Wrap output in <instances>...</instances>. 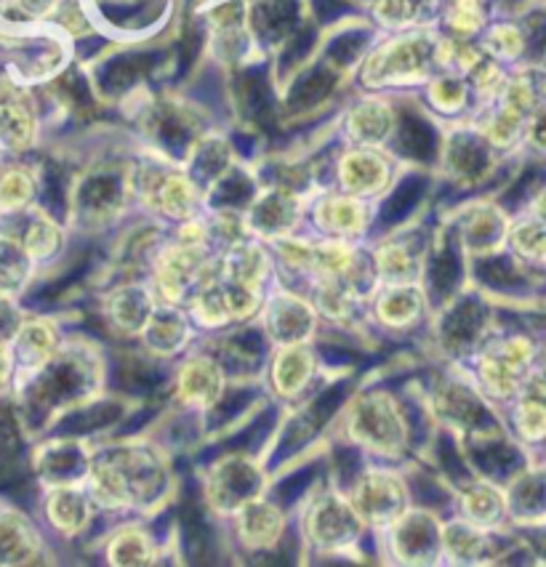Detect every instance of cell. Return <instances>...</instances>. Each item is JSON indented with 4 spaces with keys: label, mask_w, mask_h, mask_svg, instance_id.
<instances>
[{
    "label": "cell",
    "mask_w": 546,
    "mask_h": 567,
    "mask_svg": "<svg viewBox=\"0 0 546 567\" xmlns=\"http://www.w3.org/2000/svg\"><path fill=\"white\" fill-rule=\"evenodd\" d=\"M350 504L368 530L379 536L411 506V491L403 474L387 466H368L347 493Z\"/></svg>",
    "instance_id": "cell-6"
},
{
    "label": "cell",
    "mask_w": 546,
    "mask_h": 567,
    "mask_svg": "<svg viewBox=\"0 0 546 567\" xmlns=\"http://www.w3.org/2000/svg\"><path fill=\"white\" fill-rule=\"evenodd\" d=\"M38 264L30 259L17 235H0V296L19 299L35 277Z\"/></svg>",
    "instance_id": "cell-30"
},
{
    "label": "cell",
    "mask_w": 546,
    "mask_h": 567,
    "mask_svg": "<svg viewBox=\"0 0 546 567\" xmlns=\"http://www.w3.org/2000/svg\"><path fill=\"white\" fill-rule=\"evenodd\" d=\"M41 533L28 514L0 504V565H30L41 559Z\"/></svg>",
    "instance_id": "cell-26"
},
{
    "label": "cell",
    "mask_w": 546,
    "mask_h": 567,
    "mask_svg": "<svg viewBox=\"0 0 546 567\" xmlns=\"http://www.w3.org/2000/svg\"><path fill=\"white\" fill-rule=\"evenodd\" d=\"M94 504L83 485H51L43 496V517L62 538H75L89 530Z\"/></svg>",
    "instance_id": "cell-24"
},
{
    "label": "cell",
    "mask_w": 546,
    "mask_h": 567,
    "mask_svg": "<svg viewBox=\"0 0 546 567\" xmlns=\"http://www.w3.org/2000/svg\"><path fill=\"white\" fill-rule=\"evenodd\" d=\"M307 214V197L288 187H267L259 197H254L251 206L243 210L248 224V233L256 240L272 243L278 237L293 235Z\"/></svg>",
    "instance_id": "cell-13"
},
{
    "label": "cell",
    "mask_w": 546,
    "mask_h": 567,
    "mask_svg": "<svg viewBox=\"0 0 546 567\" xmlns=\"http://www.w3.org/2000/svg\"><path fill=\"white\" fill-rule=\"evenodd\" d=\"M38 110L32 99L17 85H0V155H24L35 147Z\"/></svg>",
    "instance_id": "cell-19"
},
{
    "label": "cell",
    "mask_w": 546,
    "mask_h": 567,
    "mask_svg": "<svg viewBox=\"0 0 546 567\" xmlns=\"http://www.w3.org/2000/svg\"><path fill=\"white\" fill-rule=\"evenodd\" d=\"M38 176L28 166H6L0 171V216H22L35 206Z\"/></svg>",
    "instance_id": "cell-31"
},
{
    "label": "cell",
    "mask_w": 546,
    "mask_h": 567,
    "mask_svg": "<svg viewBox=\"0 0 546 567\" xmlns=\"http://www.w3.org/2000/svg\"><path fill=\"white\" fill-rule=\"evenodd\" d=\"M214 259V250L206 246H187L166 235L155 254L150 256L147 282L157 296V301L166 305H187L189 293L195 291L197 282L208 272V264Z\"/></svg>",
    "instance_id": "cell-5"
},
{
    "label": "cell",
    "mask_w": 546,
    "mask_h": 567,
    "mask_svg": "<svg viewBox=\"0 0 546 567\" xmlns=\"http://www.w3.org/2000/svg\"><path fill=\"white\" fill-rule=\"evenodd\" d=\"M17 381V362L9 341H0V394L11 392Z\"/></svg>",
    "instance_id": "cell-40"
},
{
    "label": "cell",
    "mask_w": 546,
    "mask_h": 567,
    "mask_svg": "<svg viewBox=\"0 0 546 567\" xmlns=\"http://www.w3.org/2000/svg\"><path fill=\"white\" fill-rule=\"evenodd\" d=\"M434 43L426 30H403L365 56L360 81L365 89H411L424 85L434 70Z\"/></svg>",
    "instance_id": "cell-3"
},
{
    "label": "cell",
    "mask_w": 546,
    "mask_h": 567,
    "mask_svg": "<svg viewBox=\"0 0 546 567\" xmlns=\"http://www.w3.org/2000/svg\"><path fill=\"white\" fill-rule=\"evenodd\" d=\"M445 166L459 182H472L488 166V144L485 138H453L445 153Z\"/></svg>",
    "instance_id": "cell-32"
},
{
    "label": "cell",
    "mask_w": 546,
    "mask_h": 567,
    "mask_svg": "<svg viewBox=\"0 0 546 567\" xmlns=\"http://www.w3.org/2000/svg\"><path fill=\"white\" fill-rule=\"evenodd\" d=\"M24 216H28V224H24V233L17 237L22 240V246L30 254V259L35 264L54 261L56 254L64 246L62 224L38 206L24 210Z\"/></svg>",
    "instance_id": "cell-28"
},
{
    "label": "cell",
    "mask_w": 546,
    "mask_h": 567,
    "mask_svg": "<svg viewBox=\"0 0 546 567\" xmlns=\"http://www.w3.org/2000/svg\"><path fill=\"white\" fill-rule=\"evenodd\" d=\"M128 197V166L89 174L75 189V221L83 224V229L110 227L123 214Z\"/></svg>",
    "instance_id": "cell-9"
},
{
    "label": "cell",
    "mask_w": 546,
    "mask_h": 567,
    "mask_svg": "<svg viewBox=\"0 0 546 567\" xmlns=\"http://www.w3.org/2000/svg\"><path fill=\"white\" fill-rule=\"evenodd\" d=\"M17 362V381L28 379L49 362L62 347V333L51 318H24L9 341ZM14 381V384H17Z\"/></svg>",
    "instance_id": "cell-21"
},
{
    "label": "cell",
    "mask_w": 546,
    "mask_h": 567,
    "mask_svg": "<svg viewBox=\"0 0 546 567\" xmlns=\"http://www.w3.org/2000/svg\"><path fill=\"white\" fill-rule=\"evenodd\" d=\"M24 320L22 309L17 307V299H6L0 296V341H11L14 339L19 322Z\"/></svg>",
    "instance_id": "cell-39"
},
{
    "label": "cell",
    "mask_w": 546,
    "mask_h": 567,
    "mask_svg": "<svg viewBox=\"0 0 546 567\" xmlns=\"http://www.w3.org/2000/svg\"><path fill=\"white\" fill-rule=\"evenodd\" d=\"M546 506V483L538 477L525 480L515 487V509L536 514Z\"/></svg>",
    "instance_id": "cell-37"
},
{
    "label": "cell",
    "mask_w": 546,
    "mask_h": 567,
    "mask_svg": "<svg viewBox=\"0 0 546 567\" xmlns=\"http://www.w3.org/2000/svg\"><path fill=\"white\" fill-rule=\"evenodd\" d=\"M91 451L78 440H54L38 447L35 472L43 480V487L51 485H83L91 466Z\"/></svg>",
    "instance_id": "cell-22"
},
{
    "label": "cell",
    "mask_w": 546,
    "mask_h": 567,
    "mask_svg": "<svg viewBox=\"0 0 546 567\" xmlns=\"http://www.w3.org/2000/svg\"><path fill=\"white\" fill-rule=\"evenodd\" d=\"M83 487L99 512L155 514L168 504L174 474L161 447L123 440L94 451Z\"/></svg>",
    "instance_id": "cell-1"
},
{
    "label": "cell",
    "mask_w": 546,
    "mask_h": 567,
    "mask_svg": "<svg viewBox=\"0 0 546 567\" xmlns=\"http://www.w3.org/2000/svg\"><path fill=\"white\" fill-rule=\"evenodd\" d=\"M155 307L157 296L150 288L147 277L144 280H126L121 286L110 288L102 296V305H99L107 328L121 339H140Z\"/></svg>",
    "instance_id": "cell-16"
},
{
    "label": "cell",
    "mask_w": 546,
    "mask_h": 567,
    "mask_svg": "<svg viewBox=\"0 0 546 567\" xmlns=\"http://www.w3.org/2000/svg\"><path fill=\"white\" fill-rule=\"evenodd\" d=\"M384 549L392 554V563L403 565H432L440 557V538L443 523L432 509L408 506L387 530L379 533Z\"/></svg>",
    "instance_id": "cell-8"
},
{
    "label": "cell",
    "mask_w": 546,
    "mask_h": 567,
    "mask_svg": "<svg viewBox=\"0 0 546 567\" xmlns=\"http://www.w3.org/2000/svg\"><path fill=\"white\" fill-rule=\"evenodd\" d=\"M462 235L472 248H485L502 240V224H498L496 216L485 210V214H477L466 227H462Z\"/></svg>",
    "instance_id": "cell-36"
},
{
    "label": "cell",
    "mask_w": 546,
    "mask_h": 567,
    "mask_svg": "<svg viewBox=\"0 0 546 567\" xmlns=\"http://www.w3.org/2000/svg\"><path fill=\"white\" fill-rule=\"evenodd\" d=\"M56 0H0V22L30 28L51 17Z\"/></svg>",
    "instance_id": "cell-35"
},
{
    "label": "cell",
    "mask_w": 546,
    "mask_h": 567,
    "mask_svg": "<svg viewBox=\"0 0 546 567\" xmlns=\"http://www.w3.org/2000/svg\"><path fill=\"white\" fill-rule=\"evenodd\" d=\"M533 138H536V144H546V115L538 117L533 125Z\"/></svg>",
    "instance_id": "cell-41"
},
{
    "label": "cell",
    "mask_w": 546,
    "mask_h": 567,
    "mask_svg": "<svg viewBox=\"0 0 546 567\" xmlns=\"http://www.w3.org/2000/svg\"><path fill=\"white\" fill-rule=\"evenodd\" d=\"M104 546H107L104 559H107L110 565H153V563H157V544H155L153 533L136 523L117 527Z\"/></svg>",
    "instance_id": "cell-29"
},
{
    "label": "cell",
    "mask_w": 546,
    "mask_h": 567,
    "mask_svg": "<svg viewBox=\"0 0 546 567\" xmlns=\"http://www.w3.org/2000/svg\"><path fill=\"white\" fill-rule=\"evenodd\" d=\"M485 49L493 56H517L519 49H523V38L515 28H496L485 41Z\"/></svg>",
    "instance_id": "cell-38"
},
{
    "label": "cell",
    "mask_w": 546,
    "mask_h": 567,
    "mask_svg": "<svg viewBox=\"0 0 546 567\" xmlns=\"http://www.w3.org/2000/svg\"><path fill=\"white\" fill-rule=\"evenodd\" d=\"M365 530L368 527L358 517L347 493L331 491V487L315 493L301 512V536L309 549L333 554V557L358 549Z\"/></svg>",
    "instance_id": "cell-4"
},
{
    "label": "cell",
    "mask_w": 546,
    "mask_h": 567,
    "mask_svg": "<svg viewBox=\"0 0 546 567\" xmlns=\"http://www.w3.org/2000/svg\"><path fill=\"white\" fill-rule=\"evenodd\" d=\"M318 375V358L309 344L275 347V354L267 360L269 392L278 400H299L312 386Z\"/></svg>",
    "instance_id": "cell-20"
},
{
    "label": "cell",
    "mask_w": 546,
    "mask_h": 567,
    "mask_svg": "<svg viewBox=\"0 0 546 567\" xmlns=\"http://www.w3.org/2000/svg\"><path fill=\"white\" fill-rule=\"evenodd\" d=\"M227 373L222 362L210 352H184V358L176 368L174 394L176 402L193 411H210L225 400L227 392Z\"/></svg>",
    "instance_id": "cell-12"
},
{
    "label": "cell",
    "mask_w": 546,
    "mask_h": 567,
    "mask_svg": "<svg viewBox=\"0 0 546 567\" xmlns=\"http://www.w3.org/2000/svg\"><path fill=\"white\" fill-rule=\"evenodd\" d=\"M261 493H265V474L248 456L219 458L206 474V501L222 517H229Z\"/></svg>",
    "instance_id": "cell-10"
},
{
    "label": "cell",
    "mask_w": 546,
    "mask_h": 567,
    "mask_svg": "<svg viewBox=\"0 0 546 567\" xmlns=\"http://www.w3.org/2000/svg\"><path fill=\"white\" fill-rule=\"evenodd\" d=\"M256 318H259L265 339L272 347L312 344V339L318 336V309L309 301V296L293 291V288L280 286L275 291L267 288Z\"/></svg>",
    "instance_id": "cell-7"
},
{
    "label": "cell",
    "mask_w": 546,
    "mask_h": 567,
    "mask_svg": "<svg viewBox=\"0 0 546 567\" xmlns=\"http://www.w3.org/2000/svg\"><path fill=\"white\" fill-rule=\"evenodd\" d=\"M424 85H426V99H430L432 107L445 112V115H456L459 110H464L466 83L462 81V75L440 72V75H432Z\"/></svg>",
    "instance_id": "cell-34"
},
{
    "label": "cell",
    "mask_w": 546,
    "mask_h": 567,
    "mask_svg": "<svg viewBox=\"0 0 546 567\" xmlns=\"http://www.w3.org/2000/svg\"><path fill=\"white\" fill-rule=\"evenodd\" d=\"M229 519H233L235 540L248 554H265L278 549L288 525L286 512L265 496H256L248 504H243L238 512L229 514Z\"/></svg>",
    "instance_id": "cell-17"
},
{
    "label": "cell",
    "mask_w": 546,
    "mask_h": 567,
    "mask_svg": "<svg viewBox=\"0 0 546 567\" xmlns=\"http://www.w3.org/2000/svg\"><path fill=\"white\" fill-rule=\"evenodd\" d=\"M318 237L360 243L368 235L373 221L371 200L347 193H320L307 200V214Z\"/></svg>",
    "instance_id": "cell-11"
},
{
    "label": "cell",
    "mask_w": 546,
    "mask_h": 567,
    "mask_svg": "<svg viewBox=\"0 0 546 567\" xmlns=\"http://www.w3.org/2000/svg\"><path fill=\"white\" fill-rule=\"evenodd\" d=\"M430 301L421 282H379L368 299V312L381 331L405 333L421 326Z\"/></svg>",
    "instance_id": "cell-15"
},
{
    "label": "cell",
    "mask_w": 546,
    "mask_h": 567,
    "mask_svg": "<svg viewBox=\"0 0 546 567\" xmlns=\"http://www.w3.org/2000/svg\"><path fill=\"white\" fill-rule=\"evenodd\" d=\"M195 331L197 328L193 318H189L187 307L157 301L147 326H144V331L140 333V341L150 358L174 360L187 352L189 344L195 341Z\"/></svg>",
    "instance_id": "cell-18"
},
{
    "label": "cell",
    "mask_w": 546,
    "mask_h": 567,
    "mask_svg": "<svg viewBox=\"0 0 546 567\" xmlns=\"http://www.w3.org/2000/svg\"><path fill=\"white\" fill-rule=\"evenodd\" d=\"M339 189L347 195L373 200L381 197L394 182V161L384 147H363L354 144L339 157L337 166Z\"/></svg>",
    "instance_id": "cell-14"
},
{
    "label": "cell",
    "mask_w": 546,
    "mask_h": 567,
    "mask_svg": "<svg viewBox=\"0 0 546 567\" xmlns=\"http://www.w3.org/2000/svg\"><path fill=\"white\" fill-rule=\"evenodd\" d=\"M371 261L379 282H421L424 277V246L416 237H384L371 250Z\"/></svg>",
    "instance_id": "cell-23"
},
{
    "label": "cell",
    "mask_w": 546,
    "mask_h": 567,
    "mask_svg": "<svg viewBox=\"0 0 546 567\" xmlns=\"http://www.w3.org/2000/svg\"><path fill=\"white\" fill-rule=\"evenodd\" d=\"M491 536L485 527L466 523V519H451L443 523V538H440V557L449 563H475L488 557Z\"/></svg>",
    "instance_id": "cell-27"
},
{
    "label": "cell",
    "mask_w": 546,
    "mask_h": 567,
    "mask_svg": "<svg viewBox=\"0 0 546 567\" xmlns=\"http://www.w3.org/2000/svg\"><path fill=\"white\" fill-rule=\"evenodd\" d=\"M341 430L352 445L387 461L403 456L411 443L403 405L387 389L358 394L341 415Z\"/></svg>",
    "instance_id": "cell-2"
},
{
    "label": "cell",
    "mask_w": 546,
    "mask_h": 567,
    "mask_svg": "<svg viewBox=\"0 0 546 567\" xmlns=\"http://www.w3.org/2000/svg\"><path fill=\"white\" fill-rule=\"evenodd\" d=\"M462 519L472 525H480V527H493L498 523V517H502V498H498V493L493 491L491 485H466L462 491Z\"/></svg>",
    "instance_id": "cell-33"
},
{
    "label": "cell",
    "mask_w": 546,
    "mask_h": 567,
    "mask_svg": "<svg viewBox=\"0 0 546 567\" xmlns=\"http://www.w3.org/2000/svg\"><path fill=\"white\" fill-rule=\"evenodd\" d=\"M347 136L363 147H384L398 131V110L390 99L365 96L354 102L344 117Z\"/></svg>",
    "instance_id": "cell-25"
}]
</instances>
